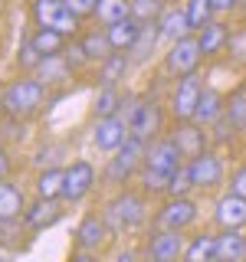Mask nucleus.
I'll list each match as a JSON object with an SVG mask.
<instances>
[{"label": "nucleus", "mask_w": 246, "mask_h": 262, "mask_svg": "<svg viewBox=\"0 0 246 262\" xmlns=\"http://www.w3.org/2000/svg\"><path fill=\"white\" fill-rule=\"evenodd\" d=\"M46 98H49V89L36 76L33 79H13L10 85L0 92V112L13 121H27V118L43 112Z\"/></svg>", "instance_id": "1"}, {"label": "nucleus", "mask_w": 246, "mask_h": 262, "mask_svg": "<svg viewBox=\"0 0 246 262\" xmlns=\"http://www.w3.org/2000/svg\"><path fill=\"white\" fill-rule=\"evenodd\" d=\"M102 220L109 223L112 233H131V229H138L148 220V196L141 190H128L125 187V190H118L105 203Z\"/></svg>", "instance_id": "2"}, {"label": "nucleus", "mask_w": 246, "mask_h": 262, "mask_svg": "<svg viewBox=\"0 0 246 262\" xmlns=\"http://www.w3.org/2000/svg\"><path fill=\"white\" fill-rule=\"evenodd\" d=\"M145 151H148V141H141V138H135V135H128V141L112 154L109 164H105L102 180H105L109 187H115V190H125L128 180H135L138 174H141V167H145Z\"/></svg>", "instance_id": "3"}, {"label": "nucleus", "mask_w": 246, "mask_h": 262, "mask_svg": "<svg viewBox=\"0 0 246 262\" xmlns=\"http://www.w3.org/2000/svg\"><path fill=\"white\" fill-rule=\"evenodd\" d=\"M30 20L33 27H46V30H56L63 36H76L82 20L66 7V0H30Z\"/></svg>", "instance_id": "4"}, {"label": "nucleus", "mask_w": 246, "mask_h": 262, "mask_svg": "<svg viewBox=\"0 0 246 262\" xmlns=\"http://www.w3.org/2000/svg\"><path fill=\"white\" fill-rule=\"evenodd\" d=\"M203 89L207 85H203L200 72L180 76L174 82V89H171V95H168V115L174 121H194V112H197V102H200Z\"/></svg>", "instance_id": "5"}, {"label": "nucleus", "mask_w": 246, "mask_h": 262, "mask_svg": "<svg viewBox=\"0 0 246 262\" xmlns=\"http://www.w3.org/2000/svg\"><path fill=\"white\" fill-rule=\"evenodd\" d=\"M168 118L171 115L161 102H154V98H138L131 115H128V131L135 138H141V141H154L158 135H164V121Z\"/></svg>", "instance_id": "6"}, {"label": "nucleus", "mask_w": 246, "mask_h": 262, "mask_svg": "<svg viewBox=\"0 0 246 262\" xmlns=\"http://www.w3.org/2000/svg\"><path fill=\"white\" fill-rule=\"evenodd\" d=\"M187 174L194 180V190H217L220 184H227V161L223 151L207 147L203 154L187 161Z\"/></svg>", "instance_id": "7"}, {"label": "nucleus", "mask_w": 246, "mask_h": 262, "mask_svg": "<svg viewBox=\"0 0 246 262\" xmlns=\"http://www.w3.org/2000/svg\"><path fill=\"white\" fill-rule=\"evenodd\" d=\"M197 220H200V207H197V200H191V196H168V200L161 203L154 223H158V229L187 233Z\"/></svg>", "instance_id": "8"}, {"label": "nucleus", "mask_w": 246, "mask_h": 262, "mask_svg": "<svg viewBox=\"0 0 246 262\" xmlns=\"http://www.w3.org/2000/svg\"><path fill=\"white\" fill-rule=\"evenodd\" d=\"M200 62H203V53H200L197 36L177 39V43H171L168 53H164V72L174 76V79L191 76V72H200Z\"/></svg>", "instance_id": "9"}, {"label": "nucleus", "mask_w": 246, "mask_h": 262, "mask_svg": "<svg viewBox=\"0 0 246 262\" xmlns=\"http://www.w3.org/2000/svg\"><path fill=\"white\" fill-rule=\"evenodd\" d=\"M95 164L92 161H72L66 167V180H63V203H82L89 193L95 190Z\"/></svg>", "instance_id": "10"}, {"label": "nucleus", "mask_w": 246, "mask_h": 262, "mask_svg": "<svg viewBox=\"0 0 246 262\" xmlns=\"http://www.w3.org/2000/svg\"><path fill=\"white\" fill-rule=\"evenodd\" d=\"M187 164L184 151L177 147V141L168 135H158L154 141H148V151H145V167L151 170H164V174H174V170H180Z\"/></svg>", "instance_id": "11"}, {"label": "nucleus", "mask_w": 246, "mask_h": 262, "mask_svg": "<svg viewBox=\"0 0 246 262\" xmlns=\"http://www.w3.org/2000/svg\"><path fill=\"white\" fill-rule=\"evenodd\" d=\"M184 246H187V236L184 233L154 229V233L148 236V243H145V256L148 259H158V262H180Z\"/></svg>", "instance_id": "12"}, {"label": "nucleus", "mask_w": 246, "mask_h": 262, "mask_svg": "<svg viewBox=\"0 0 246 262\" xmlns=\"http://www.w3.org/2000/svg\"><path fill=\"white\" fill-rule=\"evenodd\" d=\"M128 121L121 118V115H112V118H95L92 125V144L98 147V151L105 154H115L121 144L128 141Z\"/></svg>", "instance_id": "13"}, {"label": "nucleus", "mask_w": 246, "mask_h": 262, "mask_svg": "<svg viewBox=\"0 0 246 262\" xmlns=\"http://www.w3.org/2000/svg\"><path fill=\"white\" fill-rule=\"evenodd\" d=\"M109 236H112L109 223H105L98 213H86V216L79 220V226H76V249H82V252H102L105 243H109Z\"/></svg>", "instance_id": "14"}, {"label": "nucleus", "mask_w": 246, "mask_h": 262, "mask_svg": "<svg viewBox=\"0 0 246 262\" xmlns=\"http://www.w3.org/2000/svg\"><path fill=\"white\" fill-rule=\"evenodd\" d=\"M63 200H43V196H36L33 203H27V210H23V223H27V233H43V229L56 226L63 220Z\"/></svg>", "instance_id": "15"}, {"label": "nucleus", "mask_w": 246, "mask_h": 262, "mask_svg": "<svg viewBox=\"0 0 246 262\" xmlns=\"http://www.w3.org/2000/svg\"><path fill=\"white\" fill-rule=\"evenodd\" d=\"M171 138L177 141V147L184 151L187 161L197 158V154H203V151L210 147V131L203 128V125H197V121H174Z\"/></svg>", "instance_id": "16"}, {"label": "nucleus", "mask_w": 246, "mask_h": 262, "mask_svg": "<svg viewBox=\"0 0 246 262\" xmlns=\"http://www.w3.org/2000/svg\"><path fill=\"white\" fill-rule=\"evenodd\" d=\"M213 223L220 229H243L246 226V200L236 196L233 190L220 193L213 203Z\"/></svg>", "instance_id": "17"}, {"label": "nucleus", "mask_w": 246, "mask_h": 262, "mask_svg": "<svg viewBox=\"0 0 246 262\" xmlns=\"http://www.w3.org/2000/svg\"><path fill=\"white\" fill-rule=\"evenodd\" d=\"M230 23L227 20H210L207 27H203L200 33H197V43H200V53H203V59H217V56H223L227 53V46H230Z\"/></svg>", "instance_id": "18"}, {"label": "nucleus", "mask_w": 246, "mask_h": 262, "mask_svg": "<svg viewBox=\"0 0 246 262\" xmlns=\"http://www.w3.org/2000/svg\"><path fill=\"white\" fill-rule=\"evenodd\" d=\"M158 30H161V39L164 43H177L184 36H194L191 27H187V13H184V4H168L164 13L158 16Z\"/></svg>", "instance_id": "19"}, {"label": "nucleus", "mask_w": 246, "mask_h": 262, "mask_svg": "<svg viewBox=\"0 0 246 262\" xmlns=\"http://www.w3.org/2000/svg\"><path fill=\"white\" fill-rule=\"evenodd\" d=\"M39 82H43L46 89H53V85H63V82H69L72 76H76V69L69 66V59L59 53V56H43V62L36 66V72H33Z\"/></svg>", "instance_id": "20"}, {"label": "nucleus", "mask_w": 246, "mask_h": 262, "mask_svg": "<svg viewBox=\"0 0 246 262\" xmlns=\"http://www.w3.org/2000/svg\"><path fill=\"white\" fill-rule=\"evenodd\" d=\"M27 210V193L13 180H0V223L7 220H20Z\"/></svg>", "instance_id": "21"}, {"label": "nucleus", "mask_w": 246, "mask_h": 262, "mask_svg": "<svg viewBox=\"0 0 246 262\" xmlns=\"http://www.w3.org/2000/svg\"><path fill=\"white\" fill-rule=\"evenodd\" d=\"M217 262H246L243 229H220L217 233Z\"/></svg>", "instance_id": "22"}, {"label": "nucleus", "mask_w": 246, "mask_h": 262, "mask_svg": "<svg viewBox=\"0 0 246 262\" xmlns=\"http://www.w3.org/2000/svg\"><path fill=\"white\" fill-rule=\"evenodd\" d=\"M223 112H227V95L207 85V89H203V95H200V102H197L194 121H197V125H203V128H210L217 118H223Z\"/></svg>", "instance_id": "23"}, {"label": "nucleus", "mask_w": 246, "mask_h": 262, "mask_svg": "<svg viewBox=\"0 0 246 262\" xmlns=\"http://www.w3.org/2000/svg\"><path fill=\"white\" fill-rule=\"evenodd\" d=\"M141 27H145V23H138L135 16H125V20L105 27V33H109V43H112L115 53H128V49L135 46V39H138V33H141Z\"/></svg>", "instance_id": "24"}, {"label": "nucleus", "mask_w": 246, "mask_h": 262, "mask_svg": "<svg viewBox=\"0 0 246 262\" xmlns=\"http://www.w3.org/2000/svg\"><path fill=\"white\" fill-rule=\"evenodd\" d=\"M180 262H217V233H197L187 239Z\"/></svg>", "instance_id": "25"}, {"label": "nucleus", "mask_w": 246, "mask_h": 262, "mask_svg": "<svg viewBox=\"0 0 246 262\" xmlns=\"http://www.w3.org/2000/svg\"><path fill=\"white\" fill-rule=\"evenodd\" d=\"M63 180H66V167H43L33 180V193L43 200H59L63 196Z\"/></svg>", "instance_id": "26"}, {"label": "nucleus", "mask_w": 246, "mask_h": 262, "mask_svg": "<svg viewBox=\"0 0 246 262\" xmlns=\"http://www.w3.org/2000/svg\"><path fill=\"white\" fill-rule=\"evenodd\" d=\"M131 69V56L128 53H112L98 62V82L102 85H121V79L128 76Z\"/></svg>", "instance_id": "27"}, {"label": "nucleus", "mask_w": 246, "mask_h": 262, "mask_svg": "<svg viewBox=\"0 0 246 262\" xmlns=\"http://www.w3.org/2000/svg\"><path fill=\"white\" fill-rule=\"evenodd\" d=\"M161 43V30H158V23H145L141 33H138V39H135V46L128 49V56H131V62H148L154 56V49H158Z\"/></svg>", "instance_id": "28"}, {"label": "nucleus", "mask_w": 246, "mask_h": 262, "mask_svg": "<svg viewBox=\"0 0 246 262\" xmlns=\"http://www.w3.org/2000/svg\"><path fill=\"white\" fill-rule=\"evenodd\" d=\"M121 102H125V92L118 85H102L98 95L92 98V115L95 118H112V115L121 112Z\"/></svg>", "instance_id": "29"}, {"label": "nucleus", "mask_w": 246, "mask_h": 262, "mask_svg": "<svg viewBox=\"0 0 246 262\" xmlns=\"http://www.w3.org/2000/svg\"><path fill=\"white\" fill-rule=\"evenodd\" d=\"M79 43H82V49H86L89 62H102L105 56H112V53H115L112 43H109V33H105V27H95V30L82 33Z\"/></svg>", "instance_id": "30"}, {"label": "nucleus", "mask_w": 246, "mask_h": 262, "mask_svg": "<svg viewBox=\"0 0 246 262\" xmlns=\"http://www.w3.org/2000/svg\"><path fill=\"white\" fill-rule=\"evenodd\" d=\"M30 39H33V46L39 49V56H59L66 46H69V36H63V33H56V30H46V27H36L30 33Z\"/></svg>", "instance_id": "31"}, {"label": "nucleus", "mask_w": 246, "mask_h": 262, "mask_svg": "<svg viewBox=\"0 0 246 262\" xmlns=\"http://www.w3.org/2000/svg\"><path fill=\"white\" fill-rule=\"evenodd\" d=\"M125 16H131V4H128V0H98L92 20L98 23V27H112V23L125 20Z\"/></svg>", "instance_id": "32"}, {"label": "nucleus", "mask_w": 246, "mask_h": 262, "mask_svg": "<svg viewBox=\"0 0 246 262\" xmlns=\"http://www.w3.org/2000/svg\"><path fill=\"white\" fill-rule=\"evenodd\" d=\"M184 13H187V27H191L194 36H197L203 27H207L210 20H217V13H213L210 0H184Z\"/></svg>", "instance_id": "33"}, {"label": "nucleus", "mask_w": 246, "mask_h": 262, "mask_svg": "<svg viewBox=\"0 0 246 262\" xmlns=\"http://www.w3.org/2000/svg\"><path fill=\"white\" fill-rule=\"evenodd\" d=\"M171 177L174 174H164V170H151V167H141V193L145 196H168V187H171Z\"/></svg>", "instance_id": "34"}, {"label": "nucleus", "mask_w": 246, "mask_h": 262, "mask_svg": "<svg viewBox=\"0 0 246 262\" xmlns=\"http://www.w3.org/2000/svg\"><path fill=\"white\" fill-rule=\"evenodd\" d=\"M227 118L233 121V128L240 131V135H246V89H233V92L227 95Z\"/></svg>", "instance_id": "35"}, {"label": "nucleus", "mask_w": 246, "mask_h": 262, "mask_svg": "<svg viewBox=\"0 0 246 262\" xmlns=\"http://www.w3.org/2000/svg\"><path fill=\"white\" fill-rule=\"evenodd\" d=\"M128 4H131V16L138 23H158V16L164 13V7L171 0H128Z\"/></svg>", "instance_id": "36"}, {"label": "nucleus", "mask_w": 246, "mask_h": 262, "mask_svg": "<svg viewBox=\"0 0 246 262\" xmlns=\"http://www.w3.org/2000/svg\"><path fill=\"white\" fill-rule=\"evenodd\" d=\"M207 131H210V144L217 147V151H223L227 144H233V138L240 135V131L233 128V121L227 118V115H223V118H217V121H213V125H210Z\"/></svg>", "instance_id": "37"}, {"label": "nucleus", "mask_w": 246, "mask_h": 262, "mask_svg": "<svg viewBox=\"0 0 246 262\" xmlns=\"http://www.w3.org/2000/svg\"><path fill=\"white\" fill-rule=\"evenodd\" d=\"M43 62V56H39V49L33 46V39L27 36L20 43V49H16V66H20V69H30V72H36V66Z\"/></svg>", "instance_id": "38"}, {"label": "nucleus", "mask_w": 246, "mask_h": 262, "mask_svg": "<svg viewBox=\"0 0 246 262\" xmlns=\"http://www.w3.org/2000/svg\"><path fill=\"white\" fill-rule=\"evenodd\" d=\"M227 56L233 62H240V66H246V27L240 23L233 33H230V46H227Z\"/></svg>", "instance_id": "39"}, {"label": "nucleus", "mask_w": 246, "mask_h": 262, "mask_svg": "<svg viewBox=\"0 0 246 262\" xmlns=\"http://www.w3.org/2000/svg\"><path fill=\"white\" fill-rule=\"evenodd\" d=\"M194 190V180L187 174V164L180 170H174V177H171V187H168V196H187Z\"/></svg>", "instance_id": "40"}, {"label": "nucleus", "mask_w": 246, "mask_h": 262, "mask_svg": "<svg viewBox=\"0 0 246 262\" xmlns=\"http://www.w3.org/2000/svg\"><path fill=\"white\" fill-rule=\"evenodd\" d=\"M63 56H66V59H69V66H72V69H82V66H89V56H86V49H82V43H72V46H66L63 49Z\"/></svg>", "instance_id": "41"}, {"label": "nucleus", "mask_w": 246, "mask_h": 262, "mask_svg": "<svg viewBox=\"0 0 246 262\" xmlns=\"http://www.w3.org/2000/svg\"><path fill=\"white\" fill-rule=\"evenodd\" d=\"M230 190H233L236 196H243L246 200V161L240 164V167L230 170Z\"/></svg>", "instance_id": "42"}, {"label": "nucleus", "mask_w": 246, "mask_h": 262, "mask_svg": "<svg viewBox=\"0 0 246 262\" xmlns=\"http://www.w3.org/2000/svg\"><path fill=\"white\" fill-rule=\"evenodd\" d=\"M66 7H69V10L76 13L79 20H89V16H95L98 0H66Z\"/></svg>", "instance_id": "43"}, {"label": "nucleus", "mask_w": 246, "mask_h": 262, "mask_svg": "<svg viewBox=\"0 0 246 262\" xmlns=\"http://www.w3.org/2000/svg\"><path fill=\"white\" fill-rule=\"evenodd\" d=\"M210 7H213V13L223 20V16H233V13H240V0H210Z\"/></svg>", "instance_id": "44"}, {"label": "nucleus", "mask_w": 246, "mask_h": 262, "mask_svg": "<svg viewBox=\"0 0 246 262\" xmlns=\"http://www.w3.org/2000/svg\"><path fill=\"white\" fill-rule=\"evenodd\" d=\"M10 170H13V158L4 144H0V180H10Z\"/></svg>", "instance_id": "45"}, {"label": "nucleus", "mask_w": 246, "mask_h": 262, "mask_svg": "<svg viewBox=\"0 0 246 262\" xmlns=\"http://www.w3.org/2000/svg\"><path fill=\"white\" fill-rule=\"evenodd\" d=\"M69 262H98V252H82V249H76L69 256Z\"/></svg>", "instance_id": "46"}, {"label": "nucleus", "mask_w": 246, "mask_h": 262, "mask_svg": "<svg viewBox=\"0 0 246 262\" xmlns=\"http://www.w3.org/2000/svg\"><path fill=\"white\" fill-rule=\"evenodd\" d=\"M115 262H138V252L135 249H121L118 256H115Z\"/></svg>", "instance_id": "47"}, {"label": "nucleus", "mask_w": 246, "mask_h": 262, "mask_svg": "<svg viewBox=\"0 0 246 262\" xmlns=\"http://www.w3.org/2000/svg\"><path fill=\"white\" fill-rule=\"evenodd\" d=\"M240 10H243V13H246V0H240Z\"/></svg>", "instance_id": "48"}, {"label": "nucleus", "mask_w": 246, "mask_h": 262, "mask_svg": "<svg viewBox=\"0 0 246 262\" xmlns=\"http://www.w3.org/2000/svg\"><path fill=\"white\" fill-rule=\"evenodd\" d=\"M243 27H246V13H243Z\"/></svg>", "instance_id": "49"}, {"label": "nucleus", "mask_w": 246, "mask_h": 262, "mask_svg": "<svg viewBox=\"0 0 246 262\" xmlns=\"http://www.w3.org/2000/svg\"><path fill=\"white\" fill-rule=\"evenodd\" d=\"M243 89H246V76H243Z\"/></svg>", "instance_id": "50"}, {"label": "nucleus", "mask_w": 246, "mask_h": 262, "mask_svg": "<svg viewBox=\"0 0 246 262\" xmlns=\"http://www.w3.org/2000/svg\"><path fill=\"white\" fill-rule=\"evenodd\" d=\"M148 262H158V259H148Z\"/></svg>", "instance_id": "51"}]
</instances>
